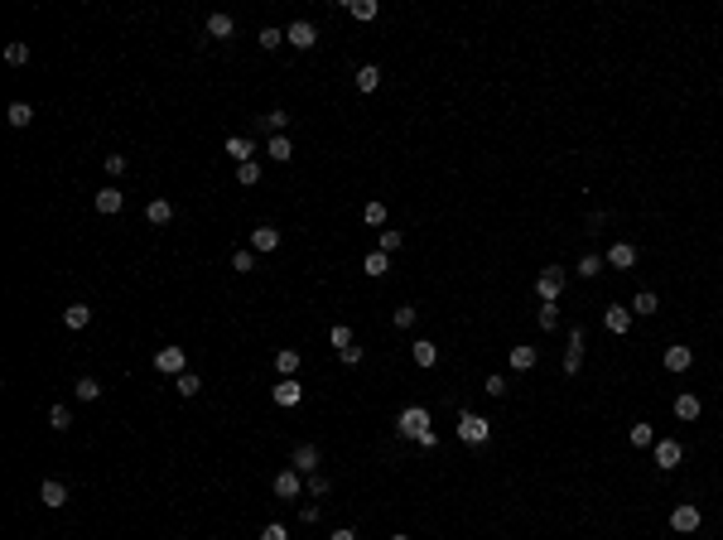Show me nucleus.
Wrapping results in <instances>:
<instances>
[{
  "label": "nucleus",
  "mask_w": 723,
  "mask_h": 540,
  "mask_svg": "<svg viewBox=\"0 0 723 540\" xmlns=\"http://www.w3.org/2000/svg\"><path fill=\"white\" fill-rule=\"evenodd\" d=\"M396 430H401V439H415V444H420V439L429 434V410L425 405H405L401 415H396Z\"/></svg>",
  "instance_id": "1"
},
{
  "label": "nucleus",
  "mask_w": 723,
  "mask_h": 540,
  "mask_svg": "<svg viewBox=\"0 0 723 540\" xmlns=\"http://www.w3.org/2000/svg\"><path fill=\"white\" fill-rule=\"evenodd\" d=\"M564 285H569V270L564 266H545L536 275V295H540V304H555V299L564 295Z\"/></svg>",
  "instance_id": "2"
},
{
  "label": "nucleus",
  "mask_w": 723,
  "mask_h": 540,
  "mask_svg": "<svg viewBox=\"0 0 723 540\" xmlns=\"http://www.w3.org/2000/svg\"><path fill=\"white\" fill-rule=\"evenodd\" d=\"M458 439H463V444H487V439H492V420L478 415V410H463V415H458Z\"/></svg>",
  "instance_id": "3"
},
{
  "label": "nucleus",
  "mask_w": 723,
  "mask_h": 540,
  "mask_svg": "<svg viewBox=\"0 0 723 540\" xmlns=\"http://www.w3.org/2000/svg\"><path fill=\"white\" fill-rule=\"evenodd\" d=\"M699 521H704V516H699V507H695V502H680V507L670 512V531H680V536L690 540V536L699 531Z\"/></svg>",
  "instance_id": "4"
},
{
  "label": "nucleus",
  "mask_w": 723,
  "mask_h": 540,
  "mask_svg": "<svg viewBox=\"0 0 723 540\" xmlns=\"http://www.w3.org/2000/svg\"><path fill=\"white\" fill-rule=\"evenodd\" d=\"M285 44H295L299 54H304V49H314V44H319V29H314V20H295V25L285 29Z\"/></svg>",
  "instance_id": "5"
},
{
  "label": "nucleus",
  "mask_w": 723,
  "mask_h": 540,
  "mask_svg": "<svg viewBox=\"0 0 723 540\" xmlns=\"http://www.w3.org/2000/svg\"><path fill=\"white\" fill-rule=\"evenodd\" d=\"M584 367V328H569V348H564V377H579Z\"/></svg>",
  "instance_id": "6"
},
{
  "label": "nucleus",
  "mask_w": 723,
  "mask_h": 540,
  "mask_svg": "<svg viewBox=\"0 0 723 540\" xmlns=\"http://www.w3.org/2000/svg\"><path fill=\"white\" fill-rule=\"evenodd\" d=\"M651 449H656V468H666V473L680 468V459H685V444H680V439H656Z\"/></svg>",
  "instance_id": "7"
},
{
  "label": "nucleus",
  "mask_w": 723,
  "mask_h": 540,
  "mask_svg": "<svg viewBox=\"0 0 723 540\" xmlns=\"http://www.w3.org/2000/svg\"><path fill=\"white\" fill-rule=\"evenodd\" d=\"M155 367H160V372H169V377H184V372H188L184 348H160V352H155Z\"/></svg>",
  "instance_id": "8"
},
{
  "label": "nucleus",
  "mask_w": 723,
  "mask_h": 540,
  "mask_svg": "<svg viewBox=\"0 0 723 540\" xmlns=\"http://www.w3.org/2000/svg\"><path fill=\"white\" fill-rule=\"evenodd\" d=\"M299 478H304L299 468H285V473H275V497H280V502H295V497H299Z\"/></svg>",
  "instance_id": "9"
},
{
  "label": "nucleus",
  "mask_w": 723,
  "mask_h": 540,
  "mask_svg": "<svg viewBox=\"0 0 723 540\" xmlns=\"http://www.w3.org/2000/svg\"><path fill=\"white\" fill-rule=\"evenodd\" d=\"M603 328L622 338V333L632 328V309H622V304H608V309H603Z\"/></svg>",
  "instance_id": "10"
},
{
  "label": "nucleus",
  "mask_w": 723,
  "mask_h": 540,
  "mask_svg": "<svg viewBox=\"0 0 723 540\" xmlns=\"http://www.w3.org/2000/svg\"><path fill=\"white\" fill-rule=\"evenodd\" d=\"M608 266H613V270H632V266H637V246H632V242H613V246H608Z\"/></svg>",
  "instance_id": "11"
},
{
  "label": "nucleus",
  "mask_w": 723,
  "mask_h": 540,
  "mask_svg": "<svg viewBox=\"0 0 723 540\" xmlns=\"http://www.w3.org/2000/svg\"><path fill=\"white\" fill-rule=\"evenodd\" d=\"M222 150H227V155H232L237 164H251V160H256V140H251V135H232Z\"/></svg>",
  "instance_id": "12"
},
{
  "label": "nucleus",
  "mask_w": 723,
  "mask_h": 540,
  "mask_svg": "<svg viewBox=\"0 0 723 540\" xmlns=\"http://www.w3.org/2000/svg\"><path fill=\"white\" fill-rule=\"evenodd\" d=\"M670 410H675V420H680V425H690V420H699V410H704V405H699V396H690V391H680Z\"/></svg>",
  "instance_id": "13"
},
{
  "label": "nucleus",
  "mask_w": 723,
  "mask_h": 540,
  "mask_svg": "<svg viewBox=\"0 0 723 540\" xmlns=\"http://www.w3.org/2000/svg\"><path fill=\"white\" fill-rule=\"evenodd\" d=\"M690 367H695V348H685V343L666 348V372H690Z\"/></svg>",
  "instance_id": "14"
},
{
  "label": "nucleus",
  "mask_w": 723,
  "mask_h": 540,
  "mask_svg": "<svg viewBox=\"0 0 723 540\" xmlns=\"http://www.w3.org/2000/svg\"><path fill=\"white\" fill-rule=\"evenodd\" d=\"M299 401H304V386H299V377H285L280 386H275V405H285V410H290V405H299Z\"/></svg>",
  "instance_id": "15"
},
{
  "label": "nucleus",
  "mask_w": 723,
  "mask_h": 540,
  "mask_svg": "<svg viewBox=\"0 0 723 540\" xmlns=\"http://www.w3.org/2000/svg\"><path fill=\"white\" fill-rule=\"evenodd\" d=\"M39 502H44V507H54V512H58V507H68V487L58 483V478H49V483L39 487Z\"/></svg>",
  "instance_id": "16"
},
{
  "label": "nucleus",
  "mask_w": 723,
  "mask_h": 540,
  "mask_svg": "<svg viewBox=\"0 0 723 540\" xmlns=\"http://www.w3.org/2000/svg\"><path fill=\"white\" fill-rule=\"evenodd\" d=\"M145 217H150L155 227H169V222H174V203H169V198H150V203H145Z\"/></svg>",
  "instance_id": "17"
},
{
  "label": "nucleus",
  "mask_w": 723,
  "mask_h": 540,
  "mask_svg": "<svg viewBox=\"0 0 723 540\" xmlns=\"http://www.w3.org/2000/svg\"><path fill=\"white\" fill-rule=\"evenodd\" d=\"M275 246H280V232H275V227H266V222H261V227H256V232H251V251H261V256H266V251H275Z\"/></svg>",
  "instance_id": "18"
},
{
  "label": "nucleus",
  "mask_w": 723,
  "mask_h": 540,
  "mask_svg": "<svg viewBox=\"0 0 723 540\" xmlns=\"http://www.w3.org/2000/svg\"><path fill=\"white\" fill-rule=\"evenodd\" d=\"M121 203H126V198H121V189H102V193H97V198H92V208H97V213H102V217L121 213Z\"/></svg>",
  "instance_id": "19"
},
{
  "label": "nucleus",
  "mask_w": 723,
  "mask_h": 540,
  "mask_svg": "<svg viewBox=\"0 0 723 540\" xmlns=\"http://www.w3.org/2000/svg\"><path fill=\"white\" fill-rule=\"evenodd\" d=\"M266 155H270L275 164H290V160H295V145H290V135H270Z\"/></svg>",
  "instance_id": "20"
},
{
  "label": "nucleus",
  "mask_w": 723,
  "mask_h": 540,
  "mask_svg": "<svg viewBox=\"0 0 723 540\" xmlns=\"http://www.w3.org/2000/svg\"><path fill=\"white\" fill-rule=\"evenodd\" d=\"M63 324H68L73 333H78V328H87V324H92V309H87V304H68V309H63Z\"/></svg>",
  "instance_id": "21"
},
{
  "label": "nucleus",
  "mask_w": 723,
  "mask_h": 540,
  "mask_svg": "<svg viewBox=\"0 0 723 540\" xmlns=\"http://www.w3.org/2000/svg\"><path fill=\"white\" fill-rule=\"evenodd\" d=\"M295 468H299V473H314V468H319V444H299V449H295Z\"/></svg>",
  "instance_id": "22"
},
{
  "label": "nucleus",
  "mask_w": 723,
  "mask_h": 540,
  "mask_svg": "<svg viewBox=\"0 0 723 540\" xmlns=\"http://www.w3.org/2000/svg\"><path fill=\"white\" fill-rule=\"evenodd\" d=\"M5 121H10L15 131H25L29 121H34V107H29V102H10V111H5Z\"/></svg>",
  "instance_id": "23"
},
{
  "label": "nucleus",
  "mask_w": 723,
  "mask_h": 540,
  "mask_svg": "<svg viewBox=\"0 0 723 540\" xmlns=\"http://www.w3.org/2000/svg\"><path fill=\"white\" fill-rule=\"evenodd\" d=\"M208 34H213V39H232V34H237V20H232V15H208Z\"/></svg>",
  "instance_id": "24"
},
{
  "label": "nucleus",
  "mask_w": 723,
  "mask_h": 540,
  "mask_svg": "<svg viewBox=\"0 0 723 540\" xmlns=\"http://www.w3.org/2000/svg\"><path fill=\"white\" fill-rule=\"evenodd\" d=\"M376 87H381V68L376 63H362L357 68V92H376Z\"/></svg>",
  "instance_id": "25"
},
{
  "label": "nucleus",
  "mask_w": 723,
  "mask_h": 540,
  "mask_svg": "<svg viewBox=\"0 0 723 540\" xmlns=\"http://www.w3.org/2000/svg\"><path fill=\"white\" fill-rule=\"evenodd\" d=\"M627 309H632V314H642V319H646V314H656V309H661V299L651 295V290H637V295H632V304H627Z\"/></svg>",
  "instance_id": "26"
},
{
  "label": "nucleus",
  "mask_w": 723,
  "mask_h": 540,
  "mask_svg": "<svg viewBox=\"0 0 723 540\" xmlns=\"http://www.w3.org/2000/svg\"><path fill=\"white\" fill-rule=\"evenodd\" d=\"M362 270H367L372 280H381V275L391 270V256H386V251H367V261H362Z\"/></svg>",
  "instance_id": "27"
},
{
  "label": "nucleus",
  "mask_w": 723,
  "mask_h": 540,
  "mask_svg": "<svg viewBox=\"0 0 723 540\" xmlns=\"http://www.w3.org/2000/svg\"><path fill=\"white\" fill-rule=\"evenodd\" d=\"M275 367H280V377H299V352L295 348H280V352H275Z\"/></svg>",
  "instance_id": "28"
},
{
  "label": "nucleus",
  "mask_w": 723,
  "mask_h": 540,
  "mask_svg": "<svg viewBox=\"0 0 723 540\" xmlns=\"http://www.w3.org/2000/svg\"><path fill=\"white\" fill-rule=\"evenodd\" d=\"M574 275H579V280H598V275H603V256H598V251H589V256L579 261V270H574Z\"/></svg>",
  "instance_id": "29"
},
{
  "label": "nucleus",
  "mask_w": 723,
  "mask_h": 540,
  "mask_svg": "<svg viewBox=\"0 0 723 540\" xmlns=\"http://www.w3.org/2000/svg\"><path fill=\"white\" fill-rule=\"evenodd\" d=\"M627 439H632V449H651L656 444V425H632Z\"/></svg>",
  "instance_id": "30"
},
{
  "label": "nucleus",
  "mask_w": 723,
  "mask_h": 540,
  "mask_svg": "<svg viewBox=\"0 0 723 540\" xmlns=\"http://www.w3.org/2000/svg\"><path fill=\"white\" fill-rule=\"evenodd\" d=\"M410 352H415V367H434V362H439V348H434L429 338H420Z\"/></svg>",
  "instance_id": "31"
},
{
  "label": "nucleus",
  "mask_w": 723,
  "mask_h": 540,
  "mask_svg": "<svg viewBox=\"0 0 723 540\" xmlns=\"http://www.w3.org/2000/svg\"><path fill=\"white\" fill-rule=\"evenodd\" d=\"M362 222H367V227H386V203H381V198H372V203L362 208Z\"/></svg>",
  "instance_id": "32"
},
{
  "label": "nucleus",
  "mask_w": 723,
  "mask_h": 540,
  "mask_svg": "<svg viewBox=\"0 0 723 540\" xmlns=\"http://www.w3.org/2000/svg\"><path fill=\"white\" fill-rule=\"evenodd\" d=\"M536 367V348H511V372H531Z\"/></svg>",
  "instance_id": "33"
},
{
  "label": "nucleus",
  "mask_w": 723,
  "mask_h": 540,
  "mask_svg": "<svg viewBox=\"0 0 723 540\" xmlns=\"http://www.w3.org/2000/svg\"><path fill=\"white\" fill-rule=\"evenodd\" d=\"M348 10H352V20H362V25L376 20V0H348Z\"/></svg>",
  "instance_id": "34"
},
{
  "label": "nucleus",
  "mask_w": 723,
  "mask_h": 540,
  "mask_svg": "<svg viewBox=\"0 0 723 540\" xmlns=\"http://www.w3.org/2000/svg\"><path fill=\"white\" fill-rule=\"evenodd\" d=\"M174 391H179V396L188 401V396H198V391H203V381L193 377V372H184V377H174Z\"/></svg>",
  "instance_id": "35"
},
{
  "label": "nucleus",
  "mask_w": 723,
  "mask_h": 540,
  "mask_svg": "<svg viewBox=\"0 0 723 540\" xmlns=\"http://www.w3.org/2000/svg\"><path fill=\"white\" fill-rule=\"evenodd\" d=\"M536 319H540V328H545V333H555V328H560V304H540Z\"/></svg>",
  "instance_id": "36"
},
{
  "label": "nucleus",
  "mask_w": 723,
  "mask_h": 540,
  "mask_svg": "<svg viewBox=\"0 0 723 540\" xmlns=\"http://www.w3.org/2000/svg\"><path fill=\"white\" fill-rule=\"evenodd\" d=\"M73 391H78V401H97V396H102V381H97V377H82Z\"/></svg>",
  "instance_id": "37"
},
{
  "label": "nucleus",
  "mask_w": 723,
  "mask_h": 540,
  "mask_svg": "<svg viewBox=\"0 0 723 540\" xmlns=\"http://www.w3.org/2000/svg\"><path fill=\"white\" fill-rule=\"evenodd\" d=\"M5 63H10V68H25V63H29V44H20V39H15V44L5 49Z\"/></svg>",
  "instance_id": "38"
},
{
  "label": "nucleus",
  "mask_w": 723,
  "mask_h": 540,
  "mask_svg": "<svg viewBox=\"0 0 723 540\" xmlns=\"http://www.w3.org/2000/svg\"><path fill=\"white\" fill-rule=\"evenodd\" d=\"M415 319H420V309H415V304H401V309L391 314V324H396V328H415Z\"/></svg>",
  "instance_id": "39"
},
{
  "label": "nucleus",
  "mask_w": 723,
  "mask_h": 540,
  "mask_svg": "<svg viewBox=\"0 0 723 540\" xmlns=\"http://www.w3.org/2000/svg\"><path fill=\"white\" fill-rule=\"evenodd\" d=\"M401 242H405L401 232H376V251H386V256H391V251H401Z\"/></svg>",
  "instance_id": "40"
},
{
  "label": "nucleus",
  "mask_w": 723,
  "mask_h": 540,
  "mask_svg": "<svg viewBox=\"0 0 723 540\" xmlns=\"http://www.w3.org/2000/svg\"><path fill=\"white\" fill-rule=\"evenodd\" d=\"M285 126H290V111H280V107H275V111L266 116V131H270V135H285Z\"/></svg>",
  "instance_id": "41"
},
{
  "label": "nucleus",
  "mask_w": 723,
  "mask_h": 540,
  "mask_svg": "<svg viewBox=\"0 0 723 540\" xmlns=\"http://www.w3.org/2000/svg\"><path fill=\"white\" fill-rule=\"evenodd\" d=\"M328 343L343 352V348H352V328L348 324H333V333H328Z\"/></svg>",
  "instance_id": "42"
},
{
  "label": "nucleus",
  "mask_w": 723,
  "mask_h": 540,
  "mask_svg": "<svg viewBox=\"0 0 723 540\" xmlns=\"http://www.w3.org/2000/svg\"><path fill=\"white\" fill-rule=\"evenodd\" d=\"M237 179L246 184V189H251V184H261V164H256V160H251V164H237Z\"/></svg>",
  "instance_id": "43"
},
{
  "label": "nucleus",
  "mask_w": 723,
  "mask_h": 540,
  "mask_svg": "<svg viewBox=\"0 0 723 540\" xmlns=\"http://www.w3.org/2000/svg\"><path fill=\"white\" fill-rule=\"evenodd\" d=\"M49 425H54V430H68V425H73L68 405H54V410H49Z\"/></svg>",
  "instance_id": "44"
},
{
  "label": "nucleus",
  "mask_w": 723,
  "mask_h": 540,
  "mask_svg": "<svg viewBox=\"0 0 723 540\" xmlns=\"http://www.w3.org/2000/svg\"><path fill=\"white\" fill-rule=\"evenodd\" d=\"M232 270H241V275L256 270V251H237V256H232Z\"/></svg>",
  "instance_id": "45"
},
{
  "label": "nucleus",
  "mask_w": 723,
  "mask_h": 540,
  "mask_svg": "<svg viewBox=\"0 0 723 540\" xmlns=\"http://www.w3.org/2000/svg\"><path fill=\"white\" fill-rule=\"evenodd\" d=\"M304 487H309V497H328V478H323V473H309Z\"/></svg>",
  "instance_id": "46"
},
{
  "label": "nucleus",
  "mask_w": 723,
  "mask_h": 540,
  "mask_svg": "<svg viewBox=\"0 0 723 540\" xmlns=\"http://www.w3.org/2000/svg\"><path fill=\"white\" fill-rule=\"evenodd\" d=\"M285 44V29H261V49H280Z\"/></svg>",
  "instance_id": "47"
},
{
  "label": "nucleus",
  "mask_w": 723,
  "mask_h": 540,
  "mask_svg": "<svg viewBox=\"0 0 723 540\" xmlns=\"http://www.w3.org/2000/svg\"><path fill=\"white\" fill-rule=\"evenodd\" d=\"M482 391H487V396H507V377H497V372H492V377L482 381Z\"/></svg>",
  "instance_id": "48"
},
{
  "label": "nucleus",
  "mask_w": 723,
  "mask_h": 540,
  "mask_svg": "<svg viewBox=\"0 0 723 540\" xmlns=\"http://www.w3.org/2000/svg\"><path fill=\"white\" fill-rule=\"evenodd\" d=\"M338 362H343V367H357V362H362V348H357V343L343 348V352H338Z\"/></svg>",
  "instance_id": "49"
},
{
  "label": "nucleus",
  "mask_w": 723,
  "mask_h": 540,
  "mask_svg": "<svg viewBox=\"0 0 723 540\" xmlns=\"http://www.w3.org/2000/svg\"><path fill=\"white\" fill-rule=\"evenodd\" d=\"M261 540H290V531H285V526H280V521H270L266 531H261Z\"/></svg>",
  "instance_id": "50"
},
{
  "label": "nucleus",
  "mask_w": 723,
  "mask_h": 540,
  "mask_svg": "<svg viewBox=\"0 0 723 540\" xmlns=\"http://www.w3.org/2000/svg\"><path fill=\"white\" fill-rule=\"evenodd\" d=\"M107 174H111V179L126 174V155H107Z\"/></svg>",
  "instance_id": "51"
},
{
  "label": "nucleus",
  "mask_w": 723,
  "mask_h": 540,
  "mask_svg": "<svg viewBox=\"0 0 723 540\" xmlns=\"http://www.w3.org/2000/svg\"><path fill=\"white\" fill-rule=\"evenodd\" d=\"M328 540H357V531H352V526H338V531H333Z\"/></svg>",
  "instance_id": "52"
},
{
  "label": "nucleus",
  "mask_w": 723,
  "mask_h": 540,
  "mask_svg": "<svg viewBox=\"0 0 723 540\" xmlns=\"http://www.w3.org/2000/svg\"><path fill=\"white\" fill-rule=\"evenodd\" d=\"M391 540H410V536H405V531H401V536H391Z\"/></svg>",
  "instance_id": "53"
}]
</instances>
